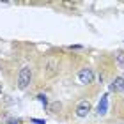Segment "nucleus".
<instances>
[{"label": "nucleus", "instance_id": "nucleus-1", "mask_svg": "<svg viewBox=\"0 0 124 124\" xmlns=\"http://www.w3.org/2000/svg\"><path fill=\"white\" fill-rule=\"evenodd\" d=\"M30 80H32V71L30 67H21L20 73H18V89L20 91H25L27 87L30 85Z\"/></svg>", "mask_w": 124, "mask_h": 124}, {"label": "nucleus", "instance_id": "nucleus-2", "mask_svg": "<svg viewBox=\"0 0 124 124\" xmlns=\"http://www.w3.org/2000/svg\"><path fill=\"white\" fill-rule=\"evenodd\" d=\"M94 71L91 69V67H82L80 71L76 73V80L82 83V85H89V83L94 82Z\"/></svg>", "mask_w": 124, "mask_h": 124}, {"label": "nucleus", "instance_id": "nucleus-3", "mask_svg": "<svg viewBox=\"0 0 124 124\" xmlns=\"http://www.w3.org/2000/svg\"><path fill=\"white\" fill-rule=\"evenodd\" d=\"M108 92H124V78L122 76L114 78V82L108 87Z\"/></svg>", "mask_w": 124, "mask_h": 124}, {"label": "nucleus", "instance_id": "nucleus-4", "mask_svg": "<svg viewBox=\"0 0 124 124\" xmlns=\"http://www.w3.org/2000/svg\"><path fill=\"white\" fill-rule=\"evenodd\" d=\"M89 112H91V103L89 101H80L76 105V115L78 117H85Z\"/></svg>", "mask_w": 124, "mask_h": 124}, {"label": "nucleus", "instance_id": "nucleus-5", "mask_svg": "<svg viewBox=\"0 0 124 124\" xmlns=\"http://www.w3.org/2000/svg\"><path fill=\"white\" fill-rule=\"evenodd\" d=\"M106 110H108V92H106L103 98H101L99 105H98V114H99V115H105Z\"/></svg>", "mask_w": 124, "mask_h": 124}, {"label": "nucleus", "instance_id": "nucleus-6", "mask_svg": "<svg viewBox=\"0 0 124 124\" xmlns=\"http://www.w3.org/2000/svg\"><path fill=\"white\" fill-rule=\"evenodd\" d=\"M115 64L119 66V67H124V52L122 50H119V52H115Z\"/></svg>", "mask_w": 124, "mask_h": 124}, {"label": "nucleus", "instance_id": "nucleus-7", "mask_svg": "<svg viewBox=\"0 0 124 124\" xmlns=\"http://www.w3.org/2000/svg\"><path fill=\"white\" fill-rule=\"evenodd\" d=\"M55 67H57V62H55V60H50L48 64H46V73H48V76L52 75V71H55Z\"/></svg>", "mask_w": 124, "mask_h": 124}, {"label": "nucleus", "instance_id": "nucleus-8", "mask_svg": "<svg viewBox=\"0 0 124 124\" xmlns=\"http://www.w3.org/2000/svg\"><path fill=\"white\" fill-rule=\"evenodd\" d=\"M69 50H75V52H78V50H83V46H80V44H73V46H69Z\"/></svg>", "mask_w": 124, "mask_h": 124}, {"label": "nucleus", "instance_id": "nucleus-9", "mask_svg": "<svg viewBox=\"0 0 124 124\" xmlns=\"http://www.w3.org/2000/svg\"><path fill=\"white\" fill-rule=\"evenodd\" d=\"M30 121H32V124H44L43 119H30Z\"/></svg>", "mask_w": 124, "mask_h": 124}, {"label": "nucleus", "instance_id": "nucleus-10", "mask_svg": "<svg viewBox=\"0 0 124 124\" xmlns=\"http://www.w3.org/2000/svg\"><path fill=\"white\" fill-rule=\"evenodd\" d=\"M7 124H21V122H20V121H18V119H11V121H9V122H7Z\"/></svg>", "mask_w": 124, "mask_h": 124}, {"label": "nucleus", "instance_id": "nucleus-11", "mask_svg": "<svg viewBox=\"0 0 124 124\" xmlns=\"http://www.w3.org/2000/svg\"><path fill=\"white\" fill-rule=\"evenodd\" d=\"M39 99H41V101H43V103H44V105H46V96H43V94H41V96H39Z\"/></svg>", "mask_w": 124, "mask_h": 124}, {"label": "nucleus", "instance_id": "nucleus-12", "mask_svg": "<svg viewBox=\"0 0 124 124\" xmlns=\"http://www.w3.org/2000/svg\"><path fill=\"white\" fill-rule=\"evenodd\" d=\"M0 94H2V87H0Z\"/></svg>", "mask_w": 124, "mask_h": 124}, {"label": "nucleus", "instance_id": "nucleus-13", "mask_svg": "<svg viewBox=\"0 0 124 124\" xmlns=\"http://www.w3.org/2000/svg\"><path fill=\"white\" fill-rule=\"evenodd\" d=\"M119 124H124V122H119Z\"/></svg>", "mask_w": 124, "mask_h": 124}, {"label": "nucleus", "instance_id": "nucleus-14", "mask_svg": "<svg viewBox=\"0 0 124 124\" xmlns=\"http://www.w3.org/2000/svg\"><path fill=\"white\" fill-rule=\"evenodd\" d=\"M122 78H124V75H122Z\"/></svg>", "mask_w": 124, "mask_h": 124}]
</instances>
